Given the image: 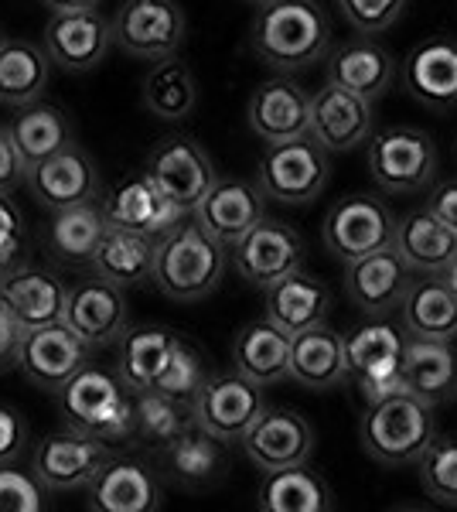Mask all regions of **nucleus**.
Returning <instances> with one entry per match:
<instances>
[{
	"mask_svg": "<svg viewBox=\"0 0 457 512\" xmlns=\"http://www.w3.org/2000/svg\"><path fill=\"white\" fill-rule=\"evenodd\" d=\"M290 379L314 393L335 390L338 383H345V335H338L328 325L297 332L290 342Z\"/></svg>",
	"mask_w": 457,
	"mask_h": 512,
	"instance_id": "obj_30",
	"label": "nucleus"
},
{
	"mask_svg": "<svg viewBox=\"0 0 457 512\" xmlns=\"http://www.w3.org/2000/svg\"><path fill=\"white\" fill-rule=\"evenodd\" d=\"M45 499H41L38 475L14 472L11 465L0 468V512H41Z\"/></svg>",
	"mask_w": 457,
	"mask_h": 512,
	"instance_id": "obj_46",
	"label": "nucleus"
},
{
	"mask_svg": "<svg viewBox=\"0 0 457 512\" xmlns=\"http://www.w3.org/2000/svg\"><path fill=\"white\" fill-rule=\"evenodd\" d=\"M410 284V267L396 253V246H386V250L345 263V294L369 318L389 315V311L400 308Z\"/></svg>",
	"mask_w": 457,
	"mask_h": 512,
	"instance_id": "obj_21",
	"label": "nucleus"
},
{
	"mask_svg": "<svg viewBox=\"0 0 457 512\" xmlns=\"http://www.w3.org/2000/svg\"><path fill=\"white\" fill-rule=\"evenodd\" d=\"M161 499L154 472L137 458H110L89 485V506L99 512H154Z\"/></svg>",
	"mask_w": 457,
	"mask_h": 512,
	"instance_id": "obj_26",
	"label": "nucleus"
},
{
	"mask_svg": "<svg viewBox=\"0 0 457 512\" xmlns=\"http://www.w3.org/2000/svg\"><path fill=\"white\" fill-rule=\"evenodd\" d=\"M144 171L151 175L161 192L178 205L181 212H195L205 192L215 185V164L195 137L171 134L161 137L147 154Z\"/></svg>",
	"mask_w": 457,
	"mask_h": 512,
	"instance_id": "obj_12",
	"label": "nucleus"
},
{
	"mask_svg": "<svg viewBox=\"0 0 457 512\" xmlns=\"http://www.w3.org/2000/svg\"><path fill=\"white\" fill-rule=\"evenodd\" d=\"M21 325L14 321L11 308L0 297V373L18 366V352H21Z\"/></svg>",
	"mask_w": 457,
	"mask_h": 512,
	"instance_id": "obj_50",
	"label": "nucleus"
},
{
	"mask_svg": "<svg viewBox=\"0 0 457 512\" xmlns=\"http://www.w3.org/2000/svg\"><path fill=\"white\" fill-rule=\"evenodd\" d=\"M372 181L389 195H413L437 175V147L417 127H382L369 137Z\"/></svg>",
	"mask_w": 457,
	"mask_h": 512,
	"instance_id": "obj_6",
	"label": "nucleus"
},
{
	"mask_svg": "<svg viewBox=\"0 0 457 512\" xmlns=\"http://www.w3.org/2000/svg\"><path fill=\"white\" fill-rule=\"evenodd\" d=\"M24 246H28V222H24L21 205L11 192H0V260L21 263Z\"/></svg>",
	"mask_w": 457,
	"mask_h": 512,
	"instance_id": "obj_47",
	"label": "nucleus"
},
{
	"mask_svg": "<svg viewBox=\"0 0 457 512\" xmlns=\"http://www.w3.org/2000/svg\"><path fill=\"white\" fill-rule=\"evenodd\" d=\"M427 209L457 233V178L440 181L434 192L427 195Z\"/></svg>",
	"mask_w": 457,
	"mask_h": 512,
	"instance_id": "obj_51",
	"label": "nucleus"
},
{
	"mask_svg": "<svg viewBox=\"0 0 457 512\" xmlns=\"http://www.w3.org/2000/svg\"><path fill=\"white\" fill-rule=\"evenodd\" d=\"M28 178V164H24L18 144H14L11 130L0 127V192H11Z\"/></svg>",
	"mask_w": 457,
	"mask_h": 512,
	"instance_id": "obj_49",
	"label": "nucleus"
},
{
	"mask_svg": "<svg viewBox=\"0 0 457 512\" xmlns=\"http://www.w3.org/2000/svg\"><path fill=\"white\" fill-rule=\"evenodd\" d=\"M113 41L134 59H171L185 41V11L178 0H123L113 14Z\"/></svg>",
	"mask_w": 457,
	"mask_h": 512,
	"instance_id": "obj_10",
	"label": "nucleus"
},
{
	"mask_svg": "<svg viewBox=\"0 0 457 512\" xmlns=\"http://www.w3.org/2000/svg\"><path fill=\"white\" fill-rule=\"evenodd\" d=\"M393 246L417 274H444L457 256V233L430 209H417L400 219Z\"/></svg>",
	"mask_w": 457,
	"mask_h": 512,
	"instance_id": "obj_33",
	"label": "nucleus"
},
{
	"mask_svg": "<svg viewBox=\"0 0 457 512\" xmlns=\"http://www.w3.org/2000/svg\"><path fill=\"white\" fill-rule=\"evenodd\" d=\"M440 277H444L447 284H451V291L457 294V256H454V263H451V267H447V270H444V274H440Z\"/></svg>",
	"mask_w": 457,
	"mask_h": 512,
	"instance_id": "obj_53",
	"label": "nucleus"
},
{
	"mask_svg": "<svg viewBox=\"0 0 457 512\" xmlns=\"http://www.w3.org/2000/svg\"><path fill=\"white\" fill-rule=\"evenodd\" d=\"M406 335L457 342V294L440 274H420L400 304Z\"/></svg>",
	"mask_w": 457,
	"mask_h": 512,
	"instance_id": "obj_32",
	"label": "nucleus"
},
{
	"mask_svg": "<svg viewBox=\"0 0 457 512\" xmlns=\"http://www.w3.org/2000/svg\"><path fill=\"white\" fill-rule=\"evenodd\" d=\"M267 195L260 185L246 178H215V185L205 192V198L198 202V209L191 212L198 226L209 236H215L219 243H226L229 250L243 239L256 222L267 219L263 209Z\"/></svg>",
	"mask_w": 457,
	"mask_h": 512,
	"instance_id": "obj_18",
	"label": "nucleus"
},
{
	"mask_svg": "<svg viewBox=\"0 0 457 512\" xmlns=\"http://www.w3.org/2000/svg\"><path fill=\"white\" fill-rule=\"evenodd\" d=\"M41 45L52 55V62L62 65L65 72H89L116 45L113 21H106L96 7L52 14L45 24V35H41Z\"/></svg>",
	"mask_w": 457,
	"mask_h": 512,
	"instance_id": "obj_15",
	"label": "nucleus"
},
{
	"mask_svg": "<svg viewBox=\"0 0 457 512\" xmlns=\"http://www.w3.org/2000/svg\"><path fill=\"white\" fill-rule=\"evenodd\" d=\"M58 410H62L65 427L93 434L106 444L130 441L137 434L134 393L127 390L116 369H106L99 362H86L58 390Z\"/></svg>",
	"mask_w": 457,
	"mask_h": 512,
	"instance_id": "obj_2",
	"label": "nucleus"
},
{
	"mask_svg": "<svg viewBox=\"0 0 457 512\" xmlns=\"http://www.w3.org/2000/svg\"><path fill=\"white\" fill-rule=\"evenodd\" d=\"M103 209H106L110 226L130 229V233L151 236V239L168 236L171 229L188 216V212H181L178 205L161 192V185H157L147 171H140V175L123 181L120 188H113L110 198L103 202Z\"/></svg>",
	"mask_w": 457,
	"mask_h": 512,
	"instance_id": "obj_24",
	"label": "nucleus"
},
{
	"mask_svg": "<svg viewBox=\"0 0 457 512\" xmlns=\"http://www.w3.org/2000/svg\"><path fill=\"white\" fill-rule=\"evenodd\" d=\"M7 130H11L14 144H18L28 168L55 158L58 151H65L72 144V123L65 117V110H58L55 103H45V99L18 106V113L7 123Z\"/></svg>",
	"mask_w": 457,
	"mask_h": 512,
	"instance_id": "obj_37",
	"label": "nucleus"
},
{
	"mask_svg": "<svg viewBox=\"0 0 457 512\" xmlns=\"http://www.w3.org/2000/svg\"><path fill=\"white\" fill-rule=\"evenodd\" d=\"M65 325H72L93 349L120 342L127 332V297L123 287L110 284L106 277H89L69 287L65 304Z\"/></svg>",
	"mask_w": 457,
	"mask_h": 512,
	"instance_id": "obj_25",
	"label": "nucleus"
},
{
	"mask_svg": "<svg viewBox=\"0 0 457 512\" xmlns=\"http://www.w3.org/2000/svg\"><path fill=\"white\" fill-rule=\"evenodd\" d=\"M168 454V468L171 475L178 478L188 489H202L219 478L222 465H226V448L215 434H209L205 427L191 424L185 434L174 437V441L164 448Z\"/></svg>",
	"mask_w": 457,
	"mask_h": 512,
	"instance_id": "obj_41",
	"label": "nucleus"
},
{
	"mask_svg": "<svg viewBox=\"0 0 457 512\" xmlns=\"http://www.w3.org/2000/svg\"><path fill=\"white\" fill-rule=\"evenodd\" d=\"M24 448H28V420L21 417V410L0 403V468L14 465Z\"/></svg>",
	"mask_w": 457,
	"mask_h": 512,
	"instance_id": "obj_48",
	"label": "nucleus"
},
{
	"mask_svg": "<svg viewBox=\"0 0 457 512\" xmlns=\"http://www.w3.org/2000/svg\"><path fill=\"white\" fill-rule=\"evenodd\" d=\"M345 21L362 35H379V31L393 28L406 11V0H338Z\"/></svg>",
	"mask_w": 457,
	"mask_h": 512,
	"instance_id": "obj_45",
	"label": "nucleus"
},
{
	"mask_svg": "<svg viewBox=\"0 0 457 512\" xmlns=\"http://www.w3.org/2000/svg\"><path fill=\"white\" fill-rule=\"evenodd\" d=\"M396 226H400V219L393 216V209L386 202H379L372 195H348L338 198L328 209L321 236L328 253H335L342 263H352L359 256L393 246Z\"/></svg>",
	"mask_w": 457,
	"mask_h": 512,
	"instance_id": "obj_8",
	"label": "nucleus"
},
{
	"mask_svg": "<svg viewBox=\"0 0 457 512\" xmlns=\"http://www.w3.org/2000/svg\"><path fill=\"white\" fill-rule=\"evenodd\" d=\"M86 362H93V345L65 321L31 328L21 335L18 369L38 390L58 393Z\"/></svg>",
	"mask_w": 457,
	"mask_h": 512,
	"instance_id": "obj_11",
	"label": "nucleus"
},
{
	"mask_svg": "<svg viewBox=\"0 0 457 512\" xmlns=\"http://www.w3.org/2000/svg\"><path fill=\"white\" fill-rule=\"evenodd\" d=\"M154 256L157 239L110 226L89 267H93V274L106 277L116 287H137L144 280H154Z\"/></svg>",
	"mask_w": 457,
	"mask_h": 512,
	"instance_id": "obj_38",
	"label": "nucleus"
},
{
	"mask_svg": "<svg viewBox=\"0 0 457 512\" xmlns=\"http://www.w3.org/2000/svg\"><path fill=\"white\" fill-rule=\"evenodd\" d=\"M359 434L365 454H372L379 465H417L423 451L437 437L434 407L427 400H420V396H413L410 390L393 393L376 403H365Z\"/></svg>",
	"mask_w": 457,
	"mask_h": 512,
	"instance_id": "obj_4",
	"label": "nucleus"
},
{
	"mask_svg": "<svg viewBox=\"0 0 457 512\" xmlns=\"http://www.w3.org/2000/svg\"><path fill=\"white\" fill-rule=\"evenodd\" d=\"M249 130L263 144H284L311 134V96L301 82L277 76L253 89L246 106Z\"/></svg>",
	"mask_w": 457,
	"mask_h": 512,
	"instance_id": "obj_16",
	"label": "nucleus"
},
{
	"mask_svg": "<svg viewBox=\"0 0 457 512\" xmlns=\"http://www.w3.org/2000/svg\"><path fill=\"white\" fill-rule=\"evenodd\" d=\"M110 444L93 434H82L76 427L45 434L35 448V475L52 492L89 489L99 468L110 461Z\"/></svg>",
	"mask_w": 457,
	"mask_h": 512,
	"instance_id": "obj_13",
	"label": "nucleus"
},
{
	"mask_svg": "<svg viewBox=\"0 0 457 512\" xmlns=\"http://www.w3.org/2000/svg\"><path fill=\"white\" fill-rule=\"evenodd\" d=\"M110 219L99 202L72 205V209H58L52 222H48V250L55 260L69 263V267H82V263H93V256L103 243Z\"/></svg>",
	"mask_w": 457,
	"mask_h": 512,
	"instance_id": "obj_36",
	"label": "nucleus"
},
{
	"mask_svg": "<svg viewBox=\"0 0 457 512\" xmlns=\"http://www.w3.org/2000/svg\"><path fill=\"white\" fill-rule=\"evenodd\" d=\"M290 342H294V335H287L270 318L249 321L232 338V366H236V373L253 379L256 386H273L280 379H290Z\"/></svg>",
	"mask_w": 457,
	"mask_h": 512,
	"instance_id": "obj_27",
	"label": "nucleus"
},
{
	"mask_svg": "<svg viewBox=\"0 0 457 512\" xmlns=\"http://www.w3.org/2000/svg\"><path fill=\"white\" fill-rule=\"evenodd\" d=\"M417 468L427 499H434L437 506L457 509V437H434Z\"/></svg>",
	"mask_w": 457,
	"mask_h": 512,
	"instance_id": "obj_43",
	"label": "nucleus"
},
{
	"mask_svg": "<svg viewBox=\"0 0 457 512\" xmlns=\"http://www.w3.org/2000/svg\"><path fill=\"white\" fill-rule=\"evenodd\" d=\"M328 171V151L307 134L284 144H267L256 164V185L280 205H307L324 192Z\"/></svg>",
	"mask_w": 457,
	"mask_h": 512,
	"instance_id": "obj_7",
	"label": "nucleus"
},
{
	"mask_svg": "<svg viewBox=\"0 0 457 512\" xmlns=\"http://www.w3.org/2000/svg\"><path fill=\"white\" fill-rule=\"evenodd\" d=\"M256 506L263 512H328L335 509V495L318 472H311L307 465H294L280 472H263Z\"/></svg>",
	"mask_w": 457,
	"mask_h": 512,
	"instance_id": "obj_39",
	"label": "nucleus"
},
{
	"mask_svg": "<svg viewBox=\"0 0 457 512\" xmlns=\"http://www.w3.org/2000/svg\"><path fill=\"white\" fill-rule=\"evenodd\" d=\"M396 79V59L372 38H355L328 55V82L362 99H379Z\"/></svg>",
	"mask_w": 457,
	"mask_h": 512,
	"instance_id": "obj_29",
	"label": "nucleus"
},
{
	"mask_svg": "<svg viewBox=\"0 0 457 512\" xmlns=\"http://www.w3.org/2000/svg\"><path fill=\"white\" fill-rule=\"evenodd\" d=\"M372 103L348 89L324 82L311 96V137L324 151H352L359 144H369L372 130Z\"/></svg>",
	"mask_w": 457,
	"mask_h": 512,
	"instance_id": "obj_23",
	"label": "nucleus"
},
{
	"mask_svg": "<svg viewBox=\"0 0 457 512\" xmlns=\"http://www.w3.org/2000/svg\"><path fill=\"white\" fill-rule=\"evenodd\" d=\"M229 246L205 233L195 219L171 229L157 239L154 256V287L178 304H191L209 297L226 277Z\"/></svg>",
	"mask_w": 457,
	"mask_h": 512,
	"instance_id": "obj_3",
	"label": "nucleus"
},
{
	"mask_svg": "<svg viewBox=\"0 0 457 512\" xmlns=\"http://www.w3.org/2000/svg\"><path fill=\"white\" fill-rule=\"evenodd\" d=\"M307 246L301 233L287 222L263 219L256 222L249 233L232 246V263H236V274L253 287H273L277 280L304 267Z\"/></svg>",
	"mask_w": 457,
	"mask_h": 512,
	"instance_id": "obj_14",
	"label": "nucleus"
},
{
	"mask_svg": "<svg viewBox=\"0 0 457 512\" xmlns=\"http://www.w3.org/2000/svg\"><path fill=\"white\" fill-rule=\"evenodd\" d=\"M134 407H137V434L144 444L151 448H168L174 437H181L195 424V410L191 400H178L161 390H144L134 393Z\"/></svg>",
	"mask_w": 457,
	"mask_h": 512,
	"instance_id": "obj_42",
	"label": "nucleus"
},
{
	"mask_svg": "<svg viewBox=\"0 0 457 512\" xmlns=\"http://www.w3.org/2000/svg\"><path fill=\"white\" fill-rule=\"evenodd\" d=\"M14 267V263H4V260H0V277H4L7 274V270H11Z\"/></svg>",
	"mask_w": 457,
	"mask_h": 512,
	"instance_id": "obj_55",
	"label": "nucleus"
},
{
	"mask_svg": "<svg viewBox=\"0 0 457 512\" xmlns=\"http://www.w3.org/2000/svg\"><path fill=\"white\" fill-rule=\"evenodd\" d=\"M178 338L181 335L174 332V328H164V325H137L123 332L120 355H116V373H120L130 393L154 390L157 376L168 366Z\"/></svg>",
	"mask_w": 457,
	"mask_h": 512,
	"instance_id": "obj_34",
	"label": "nucleus"
},
{
	"mask_svg": "<svg viewBox=\"0 0 457 512\" xmlns=\"http://www.w3.org/2000/svg\"><path fill=\"white\" fill-rule=\"evenodd\" d=\"M209 379V366H205V355L198 345H191L188 338H178L168 366L157 376L154 390L178 396V400H195V393L202 390V383Z\"/></svg>",
	"mask_w": 457,
	"mask_h": 512,
	"instance_id": "obj_44",
	"label": "nucleus"
},
{
	"mask_svg": "<svg viewBox=\"0 0 457 512\" xmlns=\"http://www.w3.org/2000/svg\"><path fill=\"white\" fill-rule=\"evenodd\" d=\"M267 318L280 325L287 335L307 332L314 325H324L331 311V291L307 270H294L284 280L267 287Z\"/></svg>",
	"mask_w": 457,
	"mask_h": 512,
	"instance_id": "obj_31",
	"label": "nucleus"
},
{
	"mask_svg": "<svg viewBox=\"0 0 457 512\" xmlns=\"http://www.w3.org/2000/svg\"><path fill=\"white\" fill-rule=\"evenodd\" d=\"M246 4H253V7H267V4H273V0H246Z\"/></svg>",
	"mask_w": 457,
	"mask_h": 512,
	"instance_id": "obj_54",
	"label": "nucleus"
},
{
	"mask_svg": "<svg viewBox=\"0 0 457 512\" xmlns=\"http://www.w3.org/2000/svg\"><path fill=\"white\" fill-rule=\"evenodd\" d=\"M331 45V24L314 0H273L249 28V48L270 69L297 72L321 62Z\"/></svg>",
	"mask_w": 457,
	"mask_h": 512,
	"instance_id": "obj_1",
	"label": "nucleus"
},
{
	"mask_svg": "<svg viewBox=\"0 0 457 512\" xmlns=\"http://www.w3.org/2000/svg\"><path fill=\"white\" fill-rule=\"evenodd\" d=\"M246 458L260 472H280V468L307 465L314 454V427L297 410H263V417L246 431L243 441Z\"/></svg>",
	"mask_w": 457,
	"mask_h": 512,
	"instance_id": "obj_17",
	"label": "nucleus"
},
{
	"mask_svg": "<svg viewBox=\"0 0 457 512\" xmlns=\"http://www.w3.org/2000/svg\"><path fill=\"white\" fill-rule=\"evenodd\" d=\"M52 55L45 45H35L28 38L0 41V103L4 106H28L41 99L52 72Z\"/></svg>",
	"mask_w": 457,
	"mask_h": 512,
	"instance_id": "obj_35",
	"label": "nucleus"
},
{
	"mask_svg": "<svg viewBox=\"0 0 457 512\" xmlns=\"http://www.w3.org/2000/svg\"><path fill=\"white\" fill-rule=\"evenodd\" d=\"M24 181H28L31 195L52 212L99 202V192H103V181H99L93 158L76 144H69L65 151H58L55 158L28 168V178Z\"/></svg>",
	"mask_w": 457,
	"mask_h": 512,
	"instance_id": "obj_20",
	"label": "nucleus"
},
{
	"mask_svg": "<svg viewBox=\"0 0 457 512\" xmlns=\"http://www.w3.org/2000/svg\"><path fill=\"white\" fill-rule=\"evenodd\" d=\"M0 297L11 308L14 321L21 332L41 325H55L65 321V304H69V287L55 270L35 267V263H14L4 277H0Z\"/></svg>",
	"mask_w": 457,
	"mask_h": 512,
	"instance_id": "obj_19",
	"label": "nucleus"
},
{
	"mask_svg": "<svg viewBox=\"0 0 457 512\" xmlns=\"http://www.w3.org/2000/svg\"><path fill=\"white\" fill-rule=\"evenodd\" d=\"M403 352H406V328L393 325L386 315L369 318L345 335V366L348 379L362 393L365 403L386 400L403 393Z\"/></svg>",
	"mask_w": 457,
	"mask_h": 512,
	"instance_id": "obj_5",
	"label": "nucleus"
},
{
	"mask_svg": "<svg viewBox=\"0 0 457 512\" xmlns=\"http://www.w3.org/2000/svg\"><path fill=\"white\" fill-rule=\"evenodd\" d=\"M52 14L62 11H89V7H99V0H41Z\"/></svg>",
	"mask_w": 457,
	"mask_h": 512,
	"instance_id": "obj_52",
	"label": "nucleus"
},
{
	"mask_svg": "<svg viewBox=\"0 0 457 512\" xmlns=\"http://www.w3.org/2000/svg\"><path fill=\"white\" fill-rule=\"evenodd\" d=\"M198 103V82L185 62L161 59L144 79V110L157 120H185Z\"/></svg>",
	"mask_w": 457,
	"mask_h": 512,
	"instance_id": "obj_40",
	"label": "nucleus"
},
{
	"mask_svg": "<svg viewBox=\"0 0 457 512\" xmlns=\"http://www.w3.org/2000/svg\"><path fill=\"white\" fill-rule=\"evenodd\" d=\"M191 410H195L198 427L215 434L222 444H239L249 427L263 417L267 400H263V386L232 369V373H215L205 379L191 400Z\"/></svg>",
	"mask_w": 457,
	"mask_h": 512,
	"instance_id": "obj_9",
	"label": "nucleus"
},
{
	"mask_svg": "<svg viewBox=\"0 0 457 512\" xmlns=\"http://www.w3.org/2000/svg\"><path fill=\"white\" fill-rule=\"evenodd\" d=\"M400 82L406 96L427 110L457 106V38L434 35L420 41L400 65Z\"/></svg>",
	"mask_w": 457,
	"mask_h": 512,
	"instance_id": "obj_22",
	"label": "nucleus"
},
{
	"mask_svg": "<svg viewBox=\"0 0 457 512\" xmlns=\"http://www.w3.org/2000/svg\"><path fill=\"white\" fill-rule=\"evenodd\" d=\"M403 383L406 390L427 400L430 407L451 400L457 393V345L444 342V338L406 335Z\"/></svg>",
	"mask_w": 457,
	"mask_h": 512,
	"instance_id": "obj_28",
	"label": "nucleus"
}]
</instances>
